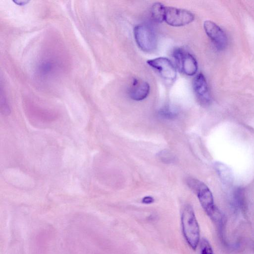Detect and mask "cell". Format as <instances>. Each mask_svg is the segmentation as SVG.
<instances>
[{
  "mask_svg": "<svg viewBox=\"0 0 254 254\" xmlns=\"http://www.w3.org/2000/svg\"><path fill=\"white\" fill-rule=\"evenodd\" d=\"M173 55L182 72L188 76L195 74L198 68L197 63L191 54L182 48H177L173 51Z\"/></svg>",
  "mask_w": 254,
  "mask_h": 254,
  "instance_id": "obj_4",
  "label": "cell"
},
{
  "mask_svg": "<svg viewBox=\"0 0 254 254\" xmlns=\"http://www.w3.org/2000/svg\"><path fill=\"white\" fill-rule=\"evenodd\" d=\"M159 159L165 163H170L175 160L174 155L167 150H163L158 154Z\"/></svg>",
  "mask_w": 254,
  "mask_h": 254,
  "instance_id": "obj_12",
  "label": "cell"
},
{
  "mask_svg": "<svg viewBox=\"0 0 254 254\" xmlns=\"http://www.w3.org/2000/svg\"><path fill=\"white\" fill-rule=\"evenodd\" d=\"M188 185L196 194L202 208L215 222L221 220L222 215L214 203L212 194L208 187L203 182L194 179H189Z\"/></svg>",
  "mask_w": 254,
  "mask_h": 254,
  "instance_id": "obj_1",
  "label": "cell"
},
{
  "mask_svg": "<svg viewBox=\"0 0 254 254\" xmlns=\"http://www.w3.org/2000/svg\"><path fill=\"white\" fill-rule=\"evenodd\" d=\"M194 19V14L189 10L166 6L164 21L169 25L174 27L185 26L191 23Z\"/></svg>",
  "mask_w": 254,
  "mask_h": 254,
  "instance_id": "obj_5",
  "label": "cell"
},
{
  "mask_svg": "<svg viewBox=\"0 0 254 254\" xmlns=\"http://www.w3.org/2000/svg\"><path fill=\"white\" fill-rule=\"evenodd\" d=\"M135 42L139 48L145 52H151L156 48L157 39L152 28L146 24L136 25L133 29Z\"/></svg>",
  "mask_w": 254,
  "mask_h": 254,
  "instance_id": "obj_3",
  "label": "cell"
},
{
  "mask_svg": "<svg viewBox=\"0 0 254 254\" xmlns=\"http://www.w3.org/2000/svg\"><path fill=\"white\" fill-rule=\"evenodd\" d=\"M159 114L162 118L166 119H173L177 116V113L169 107H165L161 109Z\"/></svg>",
  "mask_w": 254,
  "mask_h": 254,
  "instance_id": "obj_14",
  "label": "cell"
},
{
  "mask_svg": "<svg viewBox=\"0 0 254 254\" xmlns=\"http://www.w3.org/2000/svg\"><path fill=\"white\" fill-rule=\"evenodd\" d=\"M193 89L199 103L202 106H206L211 102V96L208 84L204 75L198 73L193 81Z\"/></svg>",
  "mask_w": 254,
  "mask_h": 254,
  "instance_id": "obj_8",
  "label": "cell"
},
{
  "mask_svg": "<svg viewBox=\"0 0 254 254\" xmlns=\"http://www.w3.org/2000/svg\"><path fill=\"white\" fill-rule=\"evenodd\" d=\"M0 111L1 113L7 116L10 113V110L6 102V99L4 95L3 94L1 90L0 93Z\"/></svg>",
  "mask_w": 254,
  "mask_h": 254,
  "instance_id": "obj_15",
  "label": "cell"
},
{
  "mask_svg": "<svg viewBox=\"0 0 254 254\" xmlns=\"http://www.w3.org/2000/svg\"><path fill=\"white\" fill-rule=\"evenodd\" d=\"M181 225L186 241L195 250L200 239V230L193 209L190 204L185 205L181 213Z\"/></svg>",
  "mask_w": 254,
  "mask_h": 254,
  "instance_id": "obj_2",
  "label": "cell"
},
{
  "mask_svg": "<svg viewBox=\"0 0 254 254\" xmlns=\"http://www.w3.org/2000/svg\"><path fill=\"white\" fill-rule=\"evenodd\" d=\"M13 2H14L15 3H16L18 5H25L26 3H27L29 2V1L20 0H15V1H13Z\"/></svg>",
  "mask_w": 254,
  "mask_h": 254,
  "instance_id": "obj_18",
  "label": "cell"
},
{
  "mask_svg": "<svg viewBox=\"0 0 254 254\" xmlns=\"http://www.w3.org/2000/svg\"><path fill=\"white\" fill-rule=\"evenodd\" d=\"M53 67V64L50 61H44L40 64L39 71L42 75H46L49 73Z\"/></svg>",
  "mask_w": 254,
  "mask_h": 254,
  "instance_id": "obj_16",
  "label": "cell"
},
{
  "mask_svg": "<svg viewBox=\"0 0 254 254\" xmlns=\"http://www.w3.org/2000/svg\"><path fill=\"white\" fill-rule=\"evenodd\" d=\"M165 8L166 6L160 2L153 3L151 7V13L154 20L159 23L164 21Z\"/></svg>",
  "mask_w": 254,
  "mask_h": 254,
  "instance_id": "obj_11",
  "label": "cell"
},
{
  "mask_svg": "<svg viewBox=\"0 0 254 254\" xmlns=\"http://www.w3.org/2000/svg\"><path fill=\"white\" fill-rule=\"evenodd\" d=\"M147 64L156 69L165 80L172 82L177 77V70L172 62L168 58L158 57L147 61Z\"/></svg>",
  "mask_w": 254,
  "mask_h": 254,
  "instance_id": "obj_6",
  "label": "cell"
},
{
  "mask_svg": "<svg viewBox=\"0 0 254 254\" xmlns=\"http://www.w3.org/2000/svg\"><path fill=\"white\" fill-rule=\"evenodd\" d=\"M215 168L222 182L226 185H230L233 182V175L230 169L225 164L216 162Z\"/></svg>",
  "mask_w": 254,
  "mask_h": 254,
  "instance_id": "obj_10",
  "label": "cell"
},
{
  "mask_svg": "<svg viewBox=\"0 0 254 254\" xmlns=\"http://www.w3.org/2000/svg\"><path fill=\"white\" fill-rule=\"evenodd\" d=\"M154 201L153 197L151 196H144L142 199V202L144 204H151Z\"/></svg>",
  "mask_w": 254,
  "mask_h": 254,
  "instance_id": "obj_17",
  "label": "cell"
},
{
  "mask_svg": "<svg viewBox=\"0 0 254 254\" xmlns=\"http://www.w3.org/2000/svg\"><path fill=\"white\" fill-rule=\"evenodd\" d=\"M205 33L219 51L225 49L228 45V39L224 31L215 23L210 20L204 22Z\"/></svg>",
  "mask_w": 254,
  "mask_h": 254,
  "instance_id": "obj_7",
  "label": "cell"
},
{
  "mask_svg": "<svg viewBox=\"0 0 254 254\" xmlns=\"http://www.w3.org/2000/svg\"><path fill=\"white\" fill-rule=\"evenodd\" d=\"M150 92L149 84L146 81L133 79L128 89V95L135 101H141L145 99Z\"/></svg>",
  "mask_w": 254,
  "mask_h": 254,
  "instance_id": "obj_9",
  "label": "cell"
},
{
  "mask_svg": "<svg viewBox=\"0 0 254 254\" xmlns=\"http://www.w3.org/2000/svg\"><path fill=\"white\" fill-rule=\"evenodd\" d=\"M200 254H213L211 245L205 238H202L200 241Z\"/></svg>",
  "mask_w": 254,
  "mask_h": 254,
  "instance_id": "obj_13",
  "label": "cell"
}]
</instances>
